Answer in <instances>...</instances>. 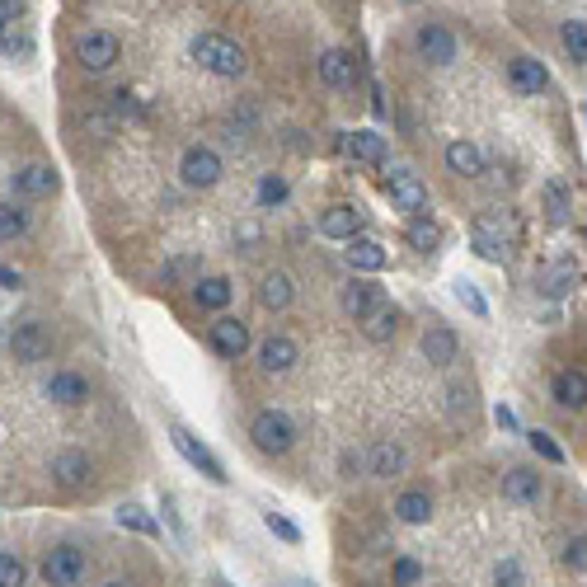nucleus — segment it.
<instances>
[{
	"instance_id": "20",
	"label": "nucleus",
	"mask_w": 587,
	"mask_h": 587,
	"mask_svg": "<svg viewBox=\"0 0 587 587\" xmlns=\"http://www.w3.org/2000/svg\"><path fill=\"white\" fill-rule=\"evenodd\" d=\"M447 170L461 174V179H479L484 174V151L475 141H451L447 146Z\"/></svg>"
},
{
	"instance_id": "9",
	"label": "nucleus",
	"mask_w": 587,
	"mask_h": 587,
	"mask_svg": "<svg viewBox=\"0 0 587 587\" xmlns=\"http://www.w3.org/2000/svg\"><path fill=\"white\" fill-rule=\"evenodd\" d=\"M414 47H418V57H423L428 66H451L456 62V38H451V29H442V24H418Z\"/></svg>"
},
{
	"instance_id": "7",
	"label": "nucleus",
	"mask_w": 587,
	"mask_h": 587,
	"mask_svg": "<svg viewBox=\"0 0 587 587\" xmlns=\"http://www.w3.org/2000/svg\"><path fill=\"white\" fill-rule=\"evenodd\" d=\"M80 573H85V555L76 545H57L43 555V583L47 587H76Z\"/></svg>"
},
{
	"instance_id": "22",
	"label": "nucleus",
	"mask_w": 587,
	"mask_h": 587,
	"mask_svg": "<svg viewBox=\"0 0 587 587\" xmlns=\"http://www.w3.org/2000/svg\"><path fill=\"white\" fill-rule=\"evenodd\" d=\"M343 151L353 155V160H362V165H381L386 160V137L381 132H348Z\"/></svg>"
},
{
	"instance_id": "17",
	"label": "nucleus",
	"mask_w": 587,
	"mask_h": 587,
	"mask_svg": "<svg viewBox=\"0 0 587 587\" xmlns=\"http://www.w3.org/2000/svg\"><path fill=\"white\" fill-rule=\"evenodd\" d=\"M320 80H325L329 90H348L357 80V57L343 52V47H329L325 57H320Z\"/></svg>"
},
{
	"instance_id": "33",
	"label": "nucleus",
	"mask_w": 587,
	"mask_h": 587,
	"mask_svg": "<svg viewBox=\"0 0 587 587\" xmlns=\"http://www.w3.org/2000/svg\"><path fill=\"white\" fill-rule=\"evenodd\" d=\"M409 245H414L418 254H433V249L442 245V231H437V221H428V217H414V221H409Z\"/></svg>"
},
{
	"instance_id": "14",
	"label": "nucleus",
	"mask_w": 587,
	"mask_h": 587,
	"mask_svg": "<svg viewBox=\"0 0 587 587\" xmlns=\"http://www.w3.org/2000/svg\"><path fill=\"white\" fill-rule=\"evenodd\" d=\"M259 362L268 376H282V371H292L296 362H301V348H296V339H287V334H273V339L259 343Z\"/></svg>"
},
{
	"instance_id": "37",
	"label": "nucleus",
	"mask_w": 587,
	"mask_h": 587,
	"mask_svg": "<svg viewBox=\"0 0 587 587\" xmlns=\"http://www.w3.org/2000/svg\"><path fill=\"white\" fill-rule=\"evenodd\" d=\"M573 278H578V273H573V263H559V268H550V273L541 278V292L564 296V292H569V282H573Z\"/></svg>"
},
{
	"instance_id": "11",
	"label": "nucleus",
	"mask_w": 587,
	"mask_h": 587,
	"mask_svg": "<svg viewBox=\"0 0 587 587\" xmlns=\"http://www.w3.org/2000/svg\"><path fill=\"white\" fill-rule=\"evenodd\" d=\"M10 353H15V362H43V357L52 353V334H47L38 320H24V325H15Z\"/></svg>"
},
{
	"instance_id": "21",
	"label": "nucleus",
	"mask_w": 587,
	"mask_h": 587,
	"mask_svg": "<svg viewBox=\"0 0 587 587\" xmlns=\"http://www.w3.org/2000/svg\"><path fill=\"white\" fill-rule=\"evenodd\" d=\"M52 479H57L62 489H80V484L90 479V456H80V451H62V456H52Z\"/></svg>"
},
{
	"instance_id": "51",
	"label": "nucleus",
	"mask_w": 587,
	"mask_h": 587,
	"mask_svg": "<svg viewBox=\"0 0 587 587\" xmlns=\"http://www.w3.org/2000/svg\"><path fill=\"white\" fill-rule=\"evenodd\" d=\"M217 587H231V583H217Z\"/></svg>"
},
{
	"instance_id": "18",
	"label": "nucleus",
	"mask_w": 587,
	"mask_h": 587,
	"mask_svg": "<svg viewBox=\"0 0 587 587\" xmlns=\"http://www.w3.org/2000/svg\"><path fill=\"white\" fill-rule=\"evenodd\" d=\"M47 400L76 409V404L90 400V381H85V376H76V371H57V376L47 381Z\"/></svg>"
},
{
	"instance_id": "29",
	"label": "nucleus",
	"mask_w": 587,
	"mask_h": 587,
	"mask_svg": "<svg viewBox=\"0 0 587 587\" xmlns=\"http://www.w3.org/2000/svg\"><path fill=\"white\" fill-rule=\"evenodd\" d=\"M292 296H296V287H292V278H287V273H268V278H263V287H259V301L268 310H287V306H292Z\"/></svg>"
},
{
	"instance_id": "10",
	"label": "nucleus",
	"mask_w": 587,
	"mask_h": 587,
	"mask_svg": "<svg viewBox=\"0 0 587 587\" xmlns=\"http://www.w3.org/2000/svg\"><path fill=\"white\" fill-rule=\"evenodd\" d=\"M207 339H212V348H217L221 357H245L249 353V325L245 320H235V315H221L217 325L207 329Z\"/></svg>"
},
{
	"instance_id": "46",
	"label": "nucleus",
	"mask_w": 587,
	"mask_h": 587,
	"mask_svg": "<svg viewBox=\"0 0 587 587\" xmlns=\"http://www.w3.org/2000/svg\"><path fill=\"white\" fill-rule=\"evenodd\" d=\"M494 418H498V428H508V433L517 428V418H512V409H503V404L494 409Z\"/></svg>"
},
{
	"instance_id": "41",
	"label": "nucleus",
	"mask_w": 587,
	"mask_h": 587,
	"mask_svg": "<svg viewBox=\"0 0 587 587\" xmlns=\"http://www.w3.org/2000/svg\"><path fill=\"white\" fill-rule=\"evenodd\" d=\"M564 564H569V569H578V573L587 569V541H583V536H573V541L564 545Z\"/></svg>"
},
{
	"instance_id": "48",
	"label": "nucleus",
	"mask_w": 587,
	"mask_h": 587,
	"mask_svg": "<svg viewBox=\"0 0 587 587\" xmlns=\"http://www.w3.org/2000/svg\"><path fill=\"white\" fill-rule=\"evenodd\" d=\"M5 29H10V19H0V43H5Z\"/></svg>"
},
{
	"instance_id": "43",
	"label": "nucleus",
	"mask_w": 587,
	"mask_h": 587,
	"mask_svg": "<svg viewBox=\"0 0 587 587\" xmlns=\"http://www.w3.org/2000/svg\"><path fill=\"white\" fill-rule=\"evenodd\" d=\"M545 198H550V217H555V221H564V217H569V193H564L559 184H550V188H545Z\"/></svg>"
},
{
	"instance_id": "38",
	"label": "nucleus",
	"mask_w": 587,
	"mask_h": 587,
	"mask_svg": "<svg viewBox=\"0 0 587 587\" xmlns=\"http://www.w3.org/2000/svg\"><path fill=\"white\" fill-rule=\"evenodd\" d=\"M263 522H268V531H273V536H282L287 545H301V526H296V522H287L282 512H268Z\"/></svg>"
},
{
	"instance_id": "39",
	"label": "nucleus",
	"mask_w": 587,
	"mask_h": 587,
	"mask_svg": "<svg viewBox=\"0 0 587 587\" xmlns=\"http://www.w3.org/2000/svg\"><path fill=\"white\" fill-rule=\"evenodd\" d=\"M526 437H531V451H536V456H545L550 465L564 461V451H559L555 442H550V433H541V428H536V433H526Z\"/></svg>"
},
{
	"instance_id": "25",
	"label": "nucleus",
	"mask_w": 587,
	"mask_h": 587,
	"mask_svg": "<svg viewBox=\"0 0 587 587\" xmlns=\"http://www.w3.org/2000/svg\"><path fill=\"white\" fill-rule=\"evenodd\" d=\"M395 329H400V310H395V306H376V310H367V315H362V334H367L371 343L395 339Z\"/></svg>"
},
{
	"instance_id": "13",
	"label": "nucleus",
	"mask_w": 587,
	"mask_h": 587,
	"mask_svg": "<svg viewBox=\"0 0 587 587\" xmlns=\"http://www.w3.org/2000/svg\"><path fill=\"white\" fill-rule=\"evenodd\" d=\"M508 85L517 94H526V99H536V94L550 85V71H545V62H536V57H512L508 62Z\"/></svg>"
},
{
	"instance_id": "19",
	"label": "nucleus",
	"mask_w": 587,
	"mask_h": 587,
	"mask_svg": "<svg viewBox=\"0 0 587 587\" xmlns=\"http://www.w3.org/2000/svg\"><path fill=\"white\" fill-rule=\"evenodd\" d=\"M343 254H348V263L353 268H362V273H381L386 268V245L381 240H371V235H353V240H343Z\"/></svg>"
},
{
	"instance_id": "3",
	"label": "nucleus",
	"mask_w": 587,
	"mask_h": 587,
	"mask_svg": "<svg viewBox=\"0 0 587 587\" xmlns=\"http://www.w3.org/2000/svg\"><path fill=\"white\" fill-rule=\"evenodd\" d=\"M249 437H254V447H259L263 456H287V451L296 447V423L287 414H278V409H263V414H254V423H249Z\"/></svg>"
},
{
	"instance_id": "24",
	"label": "nucleus",
	"mask_w": 587,
	"mask_h": 587,
	"mask_svg": "<svg viewBox=\"0 0 587 587\" xmlns=\"http://www.w3.org/2000/svg\"><path fill=\"white\" fill-rule=\"evenodd\" d=\"M395 517L409 526H423L428 517H433V498H428V489H404L400 498H395Z\"/></svg>"
},
{
	"instance_id": "27",
	"label": "nucleus",
	"mask_w": 587,
	"mask_h": 587,
	"mask_svg": "<svg viewBox=\"0 0 587 587\" xmlns=\"http://www.w3.org/2000/svg\"><path fill=\"white\" fill-rule=\"evenodd\" d=\"M404 470V447H395V442H376V447L367 451V475H400Z\"/></svg>"
},
{
	"instance_id": "12",
	"label": "nucleus",
	"mask_w": 587,
	"mask_h": 587,
	"mask_svg": "<svg viewBox=\"0 0 587 587\" xmlns=\"http://www.w3.org/2000/svg\"><path fill=\"white\" fill-rule=\"evenodd\" d=\"M357 231H362V207H353V202H334V207L320 212V235L325 240H353Z\"/></svg>"
},
{
	"instance_id": "35",
	"label": "nucleus",
	"mask_w": 587,
	"mask_h": 587,
	"mask_svg": "<svg viewBox=\"0 0 587 587\" xmlns=\"http://www.w3.org/2000/svg\"><path fill=\"white\" fill-rule=\"evenodd\" d=\"M287 202V179L282 174H263L259 179V207H278Z\"/></svg>"
},
{
	"instance_id": "4",
	"label": "nucleus",
	"mask_w": 587,
	"mask_h": 587,
	"mask_svg": "<svg viewBox=\"0 0 587 587\" xmlns=\"http://www.w3.org/2000/svg\"><path fill=\"white\" fill-rule=\"evenodd\" d=\"M118 57H123V43L113 38V33L104 29H90L76 38V62L90 71V76H104V71H113L118 66Z\"/></svg>"
},
{
	"instance_id": "44",
	"label": "nucleus",
	"mask_w": 587,
	"mask_h": 587,
	"mask_svg": "<svg viewBox=\"0 0 587 587\" xmlns=\"http://www.w3.org/2000/svg\"><path fill=\"white\" fill-rule=\"evenodd\" d=\"M498 587H522V569H517V559H503V564H498Z\"/></svg>"
},
{
	"instance_id": "15",
	"label": "nucleus",
	"mask_w": 587,
	"mask_h": 587,
	"mask_svg": "<svg viewBox=\"0 0 587 587\" xmlns=\"http://www.w3.org/2000/svg\"><path fill=\"white\" fill-rule=\"evenodd\" d=\"M62 188V179H57V170L52 165H24V170L15 174V193L19 198H52Z\"/></svg>"
},
{
	"instance_id": "50",
	"label": "nucleus",
	"mask_w": 587,
	"mask_h": 587,
	"mask_svg": "<svg viewBox=\"0 0 587 587\" xmlns=\"http://www.w3.org/2000/svg\"><path fill=\"white\" fill-rule=\"evenodd\" d=\"M292 587H310V583H292Z\"/></svg>"
},
{
	"instance_id": "2",
	"label": "nucleus",
	"mask_w": 587,
	"mask_h": 587,
	"mask_svg": "<svg viewBox=\"0 0 587 587\" xmlns=\"http://www.w3.org/2000/svg\"><path fill=\"white\" fill-rule=\"evenodd\" d=\"M517 249V221H503L498 212L475 221V254L489 263H508Z\"/></svg>"
},
{
	"instance_id": "28",
	"label": "nucleus",
	"mask_w": 587,
	"mask_h": 587,
	"mask_svg": "<svg viewBox=\"0 0 587 587\" xmlns=\"http://www.w3.org/2000/svg\"><path fill=\"white\" fill-rule=\"evenodd\" d=\"M555 400L564 404V409H583V400H587V376L583 371H559L555 376Z\"/></svg>"
},
{
	"instance_id": "34",
	"label": "nucleus",
	"mask_w": 587,
	"mask_h": 587,
	"mask_svg": "<svg viewBox=\"0 0 587 587\" xmlns=\"http://www.w3.org/2000/svg\"><path fill=\"white\" fill-rule=\"evenodd\" d=\"M118 526L141 531V536H160V526H155V517H146V508H118Z\"/></svg>"
},
{
	"instance_id": "40",
	"label": "nucleus",
	"mask_w": 587,
	"mask_h": 587,
	"mask_svg": "<svg viewBox=\"0 0 587 587\" xmlns=\"http://www.w3.org/2000/svg\"><path fill=\"white\" fill-rule=\"evenodd\" d=\"M418 578H423V564H418V559H395V587H414Z\"/></svg>"
},
{
	"instance_id": "36",
	"label": "nucleus",
	"mask_w": 587,
	"mask_h": 587,
	"mask_svg": "<svg viewBox=\"0 0 587 587\" xmlns=\"http://www.w3.org/2000/svg\"><path fill=\"white\" fill-rule=\"evenodd\" d=\"M24 559L10 555V550H0V587H24Z\"/></svg>"
},
{
	"instance_id": "47",
	"label": "nucleus",
	"mask_w": 587,
	"mask_h": 587,
	"mask_svg": "<svg viewBox=\"0 0 587 587\" xmlns=\"http://www.w3.org/2000/svg\"><path fill=\"white\" fill-rule=\"evenodd\" d=\"M0 282H5V287H19V273H10V268H0Z\"/></svg>"
},
{
	"instance_id": "5",
	"label": "nucleus",
	"mask_w": 587,
	"mask_h": 587,
	"mask_svg": "<svg viewBox=\"0 0 587 587\" xmlns=\"http://www.w3.org/2000/svg\"><path fill=\"white\" fill-rule=\"evenodd\" d=\"M386 198L400 207L404 217H423V207H428V188L418 179L414 170H390L386 174Z\"/></svg>"
},
{
	"instance_id": "23",
	"label": "nucleus",
	"mask_w": 587,
	"mask_h": 587,
	"mask_svg": "<svg viewBox=\"0 0 587 587\" xmlns=\"http://www.w3.org/2000/svg\"><path fill=\"white\" fill-rule=\"evenodd\" d=\"M376 306H386V296H381L376 282H353V287H343V310H348L353 320H362V315Z\"/></svg>"
},
{
	"instance_id": "1",
	"label": "nucleus",
	"mask_w": 587,
	"mask_h": 587,
	"mask_svg": "<svg viewBox=\"0 0 587 587\" xmlns=\"http://www.w3.org/2000/svg\"><path fill=\"white\" fill-rule=\"evenodd\" d=\"M193 62L202 66V71H212V76H245V52H240V43H231L226 33H202V38H193Z\"/></svg>"
},
{
	"instance_id": "45",
	"label": "nucleus",
	"mask_w": 587,
	"mask_h": 587,
	"mask_svg": "<svg viewBox=\"0 0 587 587\" xmlns=\"http://www.w3.org/2000/svg\"><path fill=\"white\" fill-rule=\"evenodd\" d=\"M24 5H29V0H0V19L15 24V15H24Z\"/></svg>"
},
{
	"instance_id": "31",
	"label": "nucleus",
	"mask_w": 587,
	"mask_h": 587,
	"mask_svg": "<svg viewBox=\"0 0 587 587\" xmlns=\"http://www.w3.org/2000/svg\"><path fill=\"white\" fill-rule=\"evenodd\" d=\"M29 231V212L19 202H0V245H10L19 235Z\"/></svg>"
},
{
	"instance_id": "32",
	"label": "nucleus",
	"mask_w": 587,
	"mask_h": 587,
	"mask_svg": "<svg viewBox=\"0 0 587 587\" xmlns=\"http://www.w3.org/2000/svg\"><path fill=\"white\" fill-rule=\"evenodd\" d=\"M559 38H564V52H569V62L583 66V62H587V24H583V19H564Z\"/></svg>"
},
{
	"instance_id": "42",
	"label": "nucleus",
	"mask_w": 587,
	"mask_h": 587,
	"mask_svg": "<svg viewBox=\"0 0 587 587\" xmlns=\"http://www.w3.org/2000/svg\"><path fill=\"white\" fill-rule=\"evenodd\" d=\"M456 296H461L465 306L475 310L479 320H484V315H489V306H484V296H479V292H475V282H456Z\"/></svg>"
},
{
	"instance_id": "49",
	"label": "nucleus",
	"mask_w": 587,
	"mask_h": 587,
	"mask_svg": "<svg viewBox=\"0 0 587 587\" xmlns=\"http://www.w3.org/2000/svg\"><path fill=\"white\" fill-rule=\"evenodd\" d=\"M104 587H127V583H118V578H113V583H104Z\"/></svg>"
},
{
	"instance_id": "30",
	"label": "nucleus",
	"mask_w": 587,
	"mask_h": 587,
	"mask_svg": "<svg viewBox=\"0 0 587 587\" xmlns=\"http://www.w3.org/2000/svg\"><path fill=\"white\" fill-rule=\"evenodd\" d=\"M231 282H226V278H202L198 282V287H193V301H198V306L202 310H226V306H231Z\"/></svg>"
},
{
	"instance_id": "26",
	"label": "nucleus",
	"mask_w": 587,
	"mask_h": 587,
	"mask_svg": "<svg viewBox=\"0 0 587 587\" xmlns=\"http://www.w3.org/2000/svg\"><path fill=\"white\" fill-rule=\"evenodd\" d=\"M503 498L508 503H536L541 498V475L536 470H512V475H503Z\"/></svg>"
},
{
	"instance_id": "8",
	"label": "nucleus",
	"mask_w": 587,
	"mask_h": 587,
	"mask_svg": "<svg viewBox=\"0 0 587 587\" xmlns=\"http://www.w3.org/2000/svg\"><path fill=\"white\" fill-rule=\"evenodd\" d=\"M170 442L179 447V456H184L193 470H202V475L212 479V484H226V470H221V461L207 447H202V442L188 433V428H179V423H174V428H170Z\"/></svg>"
},
{
	"instance_id": "6",
	"label": "nucleus",
	"mask_w": 587,
	"mask_h": 587,
	"mask_svg": "<svg viewBox=\"0 0 587 587\" xmlns=\"http://www.w3.org/2000/svg\"><path fill=\"white\" fill-rule=\"evenodd\" d=\"M179 179L188 188H212L221 184V155L212 146H188L184 160H179Z\"/></svg>"
},
{
	"instance_id": "16",
	"label": "nucleus",
	"mask_w": 587,
	"mask_h": 587,
	"mask_svg": "<svg viewBox=\"0 0 587 587\" xmlns=\"http://www.w3.org/2000/svg\"><path fill=\"white\" fill-rule=\"evenodd\" d=\"M423 357L433 362V367H451L456 357H461V339H456V329H447V325H433L428 334H423Z\"/></svg>"
}]
</instances>
